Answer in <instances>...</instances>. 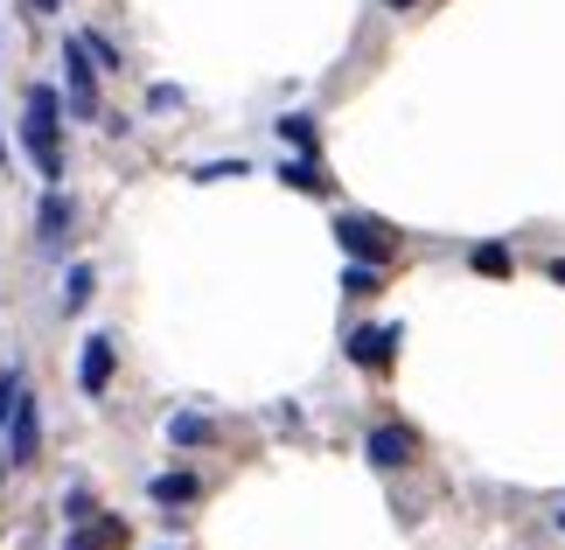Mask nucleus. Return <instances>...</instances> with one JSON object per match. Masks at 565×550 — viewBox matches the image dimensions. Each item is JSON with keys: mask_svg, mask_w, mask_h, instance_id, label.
<instances>
[{"mask_svg": "<svg viewBox=\"0 0 565 550\" xmlns=\"http://www.w3.org/2000/svg\"><path fill=\"white\" fill-rule=\"evenodd\" d=\"M21 147L42 182H63V98L50 84H29V105H21Z\"/></svg>", "mask_w": 565, "mask_h": 550, "instance_id": "f257e3e1", "label": "nucleus"}, {"mask_svg": "<svg viewBox=\"0 0 565 550\" xmlns=\"http://www.w3.org/2000/svg\"><path fill=\"white\" fill-rule=\"evenodd\" d=\"M335 245L356 258V266H391L398 258V230L377 224V216H335Z\"/></svg>", "mask_w": 565, "mask_h": 550, "instance_id": "f03ea898", "label": "nucleus"}, {"mask_svg": "<svg viewBox=\"0 0 565 550\" xmlns=\"http://www.w3.org/2000/svg\"><path fill=\"white\" fill-rule=\"evenodd\" d=\"M35 446H42V405L21 390L8 411V467H35Z\"/></svg>", "mask_w": 565, "mask_h": 550, "instance_id": "7ed1b4c3", "label": "nucleus"}, {"mask_svg": "<svg viewBox=\"0 0 565 550\" xmlns=\"http://www.w3.org/2000/svg\"><path fill=\"white\" fill-rule=\"evenodd\" d=\"M63 71H71V112L98 119V77H92V50H84V35L63 42Z\"/></svg>", "mask_w": 565, "mask_h": 550, "instance_id": "20e7f679", "label": "nucleus"}, {"mask_svg": "<svg viewBox=\"0 0 565 550\" xmlns=\"http://www.w3.org/2000/svg\"><path fill=\"white\" fill-rule=\"evenodd\" d=\"M419 453V439H412L405 425H371V439H363V460H371V467H405V460Z\"/></svg>", "mask_w": 565, "mask_h": 550, "instance_id": "39448f33", "label": "nucleus"}, {"mask_svg": "<svg viewBox=\"0 0 565 550\" xmlns=\"http://www.w3.org/2000/svg\"><path fill=\"white\" fill-rule=\"evenodd\" d=\"M113 342H105V335H92V342H84V356H77V390H84V398H98V390L105 384H113Z\"/></svg>", "mask_w": 565, "mask_h": 550, "instance_id": "423d86ee", "label": "nucleus"}, {"mask_svg": "<svg viewBox=\"0 0 565 550\" xmlns=\"http://www.w3.org/2000/svg\"><path fill=\"white\" fill-rule=\"evenodd\" d=\"M391 348H398V327H356V335H350V363L356 369H384Z\"/></svg>", "mask_w": 565, "mask_h": 550, "instance_id": "0eeeda50", "label": "nucleus"}, {"mask_svg": "<svg viewBox=\"0 0 565 550\" xmlns=\"http://www.w3.org/2000/svg\"><path fill=\"white\" fill-rule=\"evenodd\" d=\"M279 182H287V188H300V195H329V174H321V161H308V153L279 168Z\"/></svg>", "mask_w": 565, "mask_h": 550, "instance_id": "6e6552de", "label": "nucleus"}, {"mask_svg": "<svg viewBox=\"0 0 565 550\" xmlns=\"http://www.w3.org/2000/svg\"><path fill=\"white\" fill-rule=\"evenodd\" d=\"M63 230H71V203H63V195L50 188V195H42V245H63Z\"/></svg>", "mask_w": 565, "mask_h": 550, "instance_id": "1a4fd4ad", "label": "nucleus"}, {"mask_svg": "<svg viewBox=\"0 0 565 550\" xmlns=\"http://www.w3.org/2000/svg\"><path fill=\"white\" fill-rule=\"evenodd\" d=\"M168 439H175V446H203V439H210V418L175 411V418H168Z\"/></svg>", "mask_w": 565, "mask_h": 550, "instance_id": "9d476101", "label": "nucleus"}, {"mask_svg": "<svg viewBox=\"0 0 565 550\" xmlns=\"http://www.w3.org/2000/svg\"><path fill=\"white\" fill-rule=\"evenodd\" d=\"M92 285H98V272H92V266H71V279H63V314H77V306L92 300Z\"/></svg>", "mask_w": 565, "mask_h": 550, "instance_id": "9b49d317", "label": "nucleus"}, {"mask_svg": "<svg viewBox=\"0 0 565 550\" xmlns=\"http://www.w3.org/2000/svg\"><path fill=\"white\" fill-rule=\"evenodd\" d=\"M279 140L300 147V153H315V140H321V133H315V119H308V112H287V119H279Z\"/></svg>", "mask_w": 565, "mask_h": 550, "instance_id": "f8f14e48", "label": "nucleus"}, {"mask_svg": "<svg viewBox=\"0 0 565 550\" xmlns=\"http://www.w3.org/2000/svg\"><path fill=\"white\" fill-rule=\"evenodd\" d=\"M154 502H168V509L195 502V474H161V481H154Z\"/></svg>", "mask_w": 565, "mask_h": 550, "instance_id": "ddd939ff", "label": "nucleus"}, {"mask_svg": "<svg viewBox=\"0 0 565 550\" xmlns=\"http://www.w3.org/2000/svg\"><path fill=\"white\" fill-rule=\"evenodd\" d=\"M377 285H384V266H356V258H350V272H342V293H377Z\"/></svg>", "mask_w": 565, "mask_h": 550, "instance_id": "4468645a", "label": "nucleus"}, {"mask_svg": "<svg viewBox=\"0 0 565 550\" xmlns=\"http://www.w3.org/2000/svg\"><path fill=\"white\" fill-rule=\"evenodd\" d=\"M475 272H482V279H503L510 272V251L503 245H482V251H475Z\"/></svg>", "mask_w": 565, "mask_h": 550, "instance_id": "2eb2a0df", "label": "nucleus"}, {"mask_svg": "<svg viewBox=\"0 0 565 550\" xmlns=\"http://www.w3.org/2000/svg\"><path fill=\"white\" fill-rule=\"evenodd\" d=\"M84 50H92V56L105 63V71H119V50H113V42H105V35H84Z\"/></svg>", "mask_w": 565, "mask_h": 550, "instance_id": "dca6fc26", "label": "nucleus"}, {"mask_svg": "<svg viewBox=\"0 0 565 550\" xmlns=\"http://www.w3.org/2000/svg\"><path fill=\"white\" fill-rule=\"evenodd\" d=\"M29 8H35V14H56V8H63V0H29Z\"/></svg>", "mask_w": 565, "mask_h": 550, "instance_id": "f3484780", "label": "nucleus"}, {"mask_svg": "<svg viewBox=\"0 0 565 550\" xmlns=\"http://www.w3.org/2000/svg\"><path fill=\"white\" fill-rule=\"evenodd\" d=\"M552 279H558V285H565V258H552Z\"/></svg>", "mask_w": 565, "mask_h": 550, "instance_id": "a211bd4d", "label": "nucleus"}, {"mask_svg": "<svg viewBox=\"0 0 565 550\" xmlns=\"http://www.w3.org/2000/svg\"><path fill=\"white\" fill-rule=\"evenodd\" d=\"M384 8H412V0H384Z\"/></svg>", "mask_w": 565, "mask_h": 550, "instance_id": "6ab92c4d", "label": "nucleus"}, {"mask_svg": "<svg viewBox=\"0 0 565 550\" xmlns=\"http://www.w3.org/2000/svg\"><path fill=\"white\" fill-rule=\"evenodd\" d=\"M0 161H8V133H0Z\"/></svg>", "mask_w": 565, "mask_h": 550, "instance_id": "aec40b11", "label": "nucleus"}, {"mask_svg": "<svg viewBox=\"0 0 565 550\" xmlns=\"http://www.w3.org/2000/svg\"><path fill=\"white\" fill-rule=\"evenodd\" d=\"M558 530H565V509H558Z\"/></svg>", "mask_w": 565, "mask_h": 550, "instance_id": "412c9836", "label": "nucleus"}, {"mask_svg": "<svg viewBox=\"0 0 565 550\" xmlns=\"http://www.w3.org/2000/svg\"><path fill=\"white\" fill-rule=\"evenodd\" d=\"M0 467H8V460H0Z\"/></svg>", "mask_w": 565, "mask_h": 550, "instance_id": "4be33fe9", "label": "nucleus"}]
</instances>
